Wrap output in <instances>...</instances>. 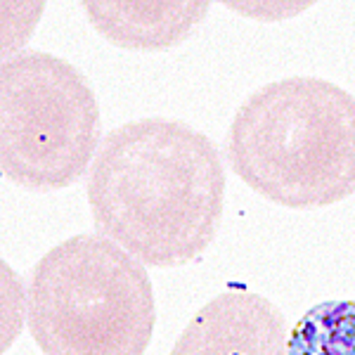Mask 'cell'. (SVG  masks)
<instances>
[{"label":"cell","mask_w":355,"mask_h":355,"mask_svg":"<svg viewBox=\"0 0 355 355\" xmlns=\"http://www.w3.org/2000/svg\"><path fill=\"white\" fill-rule=\"evenodd\" d=\"M88 204L97 230L142 266H185L218 232L225 204L220 152L173 119L123 123L97 150Z\"/></svg>","instance_id":"6da1fadb"},{"label":"cell","mask_w":355,"mask_h":355,"mask_svg":"<svg viewBox=\"0 0 355 355\" xmlns=\"http://www.w3.org/2000/svg\"><path fill=\"white\" fill-rule=\"evenodd\" d=\"M227 159L272 204L341 202L355 192V97L315 76L263 85L234 114Z\"/></svg>","instance_id":"7a4b0ae2"},{"label":"cell","mask_w":355,"mask_h":355,"mask_svg":"<svg viewBox=\"0 0 355 355\" xmlns=\"http://www.w3.org/2000/svg\"><path fill=\"white\" fill-rule=\"evenodd\" d=\"M26 320L43 355H145L157 322L150 275L112 239L76 234L33 268Z\"/></svg>","instance_id":"3957f363"},{"label":"cell","mask_w":355,"mask_h":355,"mask_svg":"<svg viewBox=\"0 0 355 355\" xmlns=\"http://www.w3.org/2000/svg\"><path fill=\"white\" fill-rule=\"evenodd\" d=\"M100 107L71 62L28 50L0 69V164L28 190H62L100 150Z\"/></svg>","instance_id":"277c9868"},{"label":"cell","mask_w":355,"mask_h":355,"mask_svg":"<svg viewBox=\"0 0 355 355\" xmlns=\"http://www.w3.org/2000/svg\"><path fill=\"white\" fill-rule=\"evenodd\" d=\"M287 341L275 303L232 287L199 308L171 355H287Z\"/></svg>","instance_id":"5b68a950"},{"label":"cell","mask_w":355,"mask_h":355,"mask_svg":"<svg viewBox=\"0 0 355 355\" xmlns=\"http://www.w3.org/2000/svg\"><path fill=\"white\" fill-rule=\"evenodd\" d=\"M88 21L110 43L128 50H164L185 41L209 3H81Z\"/></svg>","instance_id":"8992f818"},{"label":"cell","mask_w":355,"mask_h":355,"mask_svg":"<svg viewBox=\"0 0 355 355\" xmlns=\"http://www.w3.org/2000/svg\"><path fill=\"white\" fill-rule=\"evenodd\" d=\"M287 355H355V299L311 308L289 334Z\"/></svg>","instance_id":"52a82bcc"}]
</instances>
